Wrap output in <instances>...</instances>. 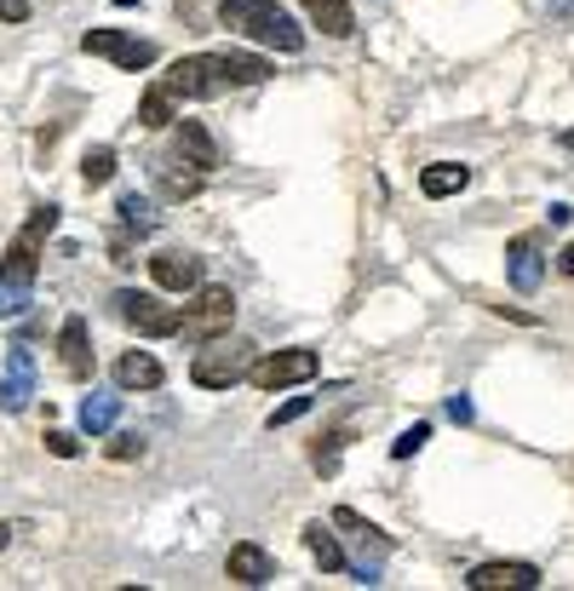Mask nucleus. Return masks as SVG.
<instances>
[{
	"label": "nucleus",
	"mask_w": 574,
	"mask_h": 591,
	"mask_svg": "<svg viewBox=\"0 0 574 591\" xmlns=\"http://www.w3.org/2000/svg\"><path fill=\"white\" fill-rule=\"evenodd\" d=\"M219 17H224V29L248 35V40H259V47H276V52L304 47V29L276 7V0H219Z\"/></svg>",
	"instance_id": "obj_1"
},
{
	"label": "nucleus",
	"mask_w": 574,
	"mask_h": 591,
	"mask_svg": "<svg viewBox=\"0 0 574 591\" xmlns=\"http://www.w3.org/2000/svg\"><path fill=\"white\" fill-rule=\"evenodd\" d=\"M58 230V208H35L24 218V230L12 236V248L0 253V281L7 288H35V271H40V253H47V236Z\"/></svg>",
	"instance_id": "obj_2"
},
{
	"label": "nucleus",
	"mask_w": 574,
	"mask_h": 591,
	"mask_svg": "<svg viewBox=\"0 0 574 591\" xmlns=\"http://www.w3.org/2000/svg\"><path fill=\"white\" fill-rule=\"evenodd\" d=\"M253 344L248 339H208V351H196V362H190V379L201 385V391H230V385H241L248 379V368H253Z\"/></svg>",
	"instance_id": "obj_3"
},
{
	"label": "nucleus",
	"mask_w": 574,
	"mask_h": 591,
	"mask_svg": "<svg viewBox=\"0 0 574 591\" xmlns=\"http://www.w3.org/2000/svg\"><path fill=\"white\" fill-rule=\"evenodd\" d=\"M236 322V293L230 288H196L190 304L178 311V334L190 344H208V339H224Z\"/></svg>",
	"instance_id": "obj_4"
},
{
	"label": "nucleus",
	"mask_w": 574,
	"mask_h": 591,
	"mask_svg": "<svg viewBox=\"0 0 574 591\" xmlns=\"http://www.w3.org/2000/svg\"><path fill=\"white\" fill-rule=\"evenodd\" d=\"M322 374V356L304 351V344H287V351H271V356H253L248 379L259 391H287V385H311Z\"/></svg>",
	"instance_id": "obj_5"
},
{
	"label": "nucleus",
	"mask_w": 574,
	"mask_h": 591,
	"mask_svg": "<svg viewBox=\"0 0 574 591\" xmlns=\"http://www.w3.org/2000/svg\"><path fill=\"white\" fill-rule=\"evenodd\" d=\"M115 316L144 339H173L178 334V304H161L155 293H133V288L115 293Z\"/></svg>",
	"instance_id": "obj_6"
},
{
	"label": "nucleus",
	"mask_w": 574,
	"mask_h": 591,
	"mask_svg": "<svg viewBox=\"0 0 574 591\" xmlns=\"http://www.w3.org/2000/svg\"><path fill=\"white\" fill-rule=\"evenodd\" d=\"M80 47L92 58H110L115 70H150L155 64V40H138V35H121V29H87L80 35Z\"/></svg>",
	"instance_id": "obj_7"
},
{
	"label": "nucleus",
	"mask_w": 574,
	"mask_h": 591,
	"mask_svg": "<svg viewBox=\"0 0 574 591\" xmlns=\"http://www.w3.org/2000/svg\"><path fill=\"white\" fill-rule=\"evenodd\" d=\"M150 281L161 293H196L201 288V259L196 253H178V248H161L150 259Z\"/></svg>",
	"instance_id": "obj_8"
},
{
	"label": "nucleus",
	"mask_w": 574,
	"mask_h": 591,
	"mask_svg": "<svg viewBox=\"0 0 574 591\" xmlns=\"http://www.w3.org/2000/svg\"><path fill=\"white\" fill-rule=\"evenodd\" d=\"M213 58V75H219V87L230 92V87H259V80H271L276 64L271 58H259V52H208Z\"/></svg>",
	"instance_id": "obj_9"
},
{
	"label": "nucleus",
	"mask_w": 574,
	"mask_h": 591,
	"mask_svg": "<svg viewBox=\"0 0 574 591\" xmlns=\"http://www.w3.org/2000/svg\"><path fill=\"white\" fill-rule=\"evenodd\" d=\"M161 80H167L178 98H219V92H224V87H219V75H213V58H208V52L178 58V64L161 75Z\"/></svg>",
	"instance_id": "obj_10"
},
{
	"label": "nucleus",
	"mask_w": 574,
	"mask_h": 591,
	"mask_svg": "<svg viewBox=\"0 0 574 591\" xmlns=\"http://www.w3.org/2000/svg\"><path fill=\"white\" fill-rule=\"evenodd\" d=\"M471 591H528V586H540V568L535 563H477L465 575Z\"/></svg>",
	"instance_id": "obj_11"
},
{
	"label": "nucleus",
	"mask_w": 574,
	"mask_h": 591,
	"mask_svg": "<svg viewBox=\"0 0 574 591\" xmlns=\"http://www.w3.org/2000/svg\"><path fill=\"white\" fill-rule=\"evenodd\" d=\"M29 397H35V356L17 344L7 356V374H0V407H7V414H24Z\"/></svg>",
	"instance_id": "obj_12"
},
{
	"label": "nucleus",
	"mask_w": 574,
	"mask_h": 591,
	"mask_svg": "<svg viewBox=\"0 0 574 591\" xmlns=\"http://www.w3.org/2000/svg\"><path fill=\"white\" fill-rule=\"evenodd\" d=\"M58 362L70 379H92V339H87V316H64L58 328Z\"/></svg>",
	"instance_id": "obj_13"
},
{
	"label": "nucleus",
	"mask_w": 574,
	"mask_h": 591,
	"mask_svg": "<svg viewBox=\"0 0 574 591\" xmlns=\"http://www.w3.org/2000/svg\"><path fill=\"white\" fill-rule=\"evenodd\" d=\"M224 575H230L236 586H271L276 563H271V552H264L259 540H241V545H230V557H224Z\"/></svg>",
	"instance_id": "obj_14"
},
{
	"label": "nucleus",
	"mask_w": 574,
	"mask_h": 591,
	"mask_svg": "<svg viewBox=\"0 0 574 591\" xmlns=\"http://www.w3.org/2000/svg\"><path fill=\"white\" fill-rule=\"evenodd\" d=\"M506 276H511V288H517V293H535V288H540L546 264H540V241H535V236H511V248H506Z\"/></svg>",
	"instance_id": "obj_15"
},
{
	"label": "nucleus",
	"mask_w": 574,
	"mask_h": 591,
	"mask_svg": "<svg viewBox=\"0 0 574 591\" xmlns=\"http://www.w3.org/2000/svg\"><path fill=\"white\" fill-rule=\"evenodd\" d=\"M161 379H167V368H161L150 351H127L115 362V385H121V391H161Z\"/></svg>",
	"instance_id": "obj_16"
},
{
	"label": "nucleus",
	"mask_w": 574,
	"mask_h": 591,
	"mask_svg": "<svg viewBox=\"0 0 574 591\" xmlns=\"http://www.w3.org/2000/svg\"><path fill=\"white\" fill-rule=\"evenodd\" d=\"M150 173H155V190L167 196V201H190V196H201V178H208L201 167H190V161H184V167H178V161H155Z\"/></svg>",
	"instance_id": "obj_17"
},
{
	"label": "nucleus",
	"mask_w": 574,
	"mask_h": 591,
	"mask_svg": "<svg viewBox=\"0 0 574 591\" xmlns=\"http://www.w3.org/2000/svg\"><path fill=\"white\" fill-rule=\"evenodd\" d=\"M178 155L190 161V167H201V173L219 167V144H213V133L201 127V121H184V115H178Z\"/></svg>",
	"instance_id": "obj_18"
},
{
	"label": "nucleus",
	"mask_w": 574,
	"mask_h": 591,
	"mask_svg": "<svg viewBox=\"0 0 574 591\" xmlns=\"http://www.w3.org/2000/svg\"><path fill=\"white\" fill-rule=\"evenodd\" d=\"M304 17L322 29V35H334V40H345L357 29V12H351V0H304Z\"/></svg>",
	"instance_id": "obj_19"
},
{
	"label": "nucleus",
	"mask_w": 574,
	"mask_h": 591,
	"mask_svg": "<svg viewBox=\"0 0 574 591\" xmlns=\"http://www.w3.org/2000/svg\"><path fill=\"white\" fill-rule=\"evenodd\" d=\"M304 552L322 563V575H339V568H351V557H345V545L334 540V528H327V523H304Z\"/></svg>",
	"instance_id": "obj_20"
},
{
	"label": "nucleus",
	"mask_w": 574,
	"mask_h": 591,
	"mask_svg": "<svg viewBox=\"0 0 574 591\" xmlns=\"http://www.w3.org/2000/svg\"><path fill=\"white\" fill-rule=\"evenodd\" d=\"M471 185V167H460V161H430V167L420 173V190L430 201H442V196H460Z\"/></svg>",
	"instance_id": "obj_21"
},
{
	"label": "nucleus",
	"mask_w": 574,
	"mask_h": 591,
	"mask_svg": "<svg viewBox=\"0 0 574 591\" xmlns=\"http://www.w3.org/2000/svg\"><path fill=\"white\" fill-rule=\"evenodd\" d=\"M167 121H178V92L167 80H155V87L138 98V127H167Z\"/></svg>",
	"instance_id": "obj_22"
},
{
	"label": "nucleus",
	"mask_w": 574,
	"mask_h": 591,
	"mask_svg": "<svg viewBox=\"0 0 574 591\" xmlns=\"http://www.w3.org/2000/svg\"><path fill=\"white\" fill-rule=\"evenodd\" d=\"M115 419H121V397H104V391H92L87 402H80V431H87V437H104Z\"/></svg>",
	"instance_id": "obj_23"
},
{
	"label": "nucleus",
	"mask_w": 574,
	"mask_h": 591,
	"mask_svg": "<svg viewBox=\"0 0 574 591\" xmlns=\"http://www.w3.org/2000/svg\"><path fill=\"white\" fill-rule=\"evenodd\" d=\"M110 178H115V150H110V144H98V150L80 155V185H87V190L110 185Z\"/></svg>",
	"instance_id": "obj_24"
},
{
	"label": "nucleus",
	"mask_w": 574,
	"mask_h": 591,
	"mask_svg": "<svg viewBox=\"0 0 574 591\" xmlns=\"http://www.w3.org/2000/svg\"><path fill=\"white\" fill-rule=\"evenodd\" d=\"M115 213H121V224H127V230H155V208H150V196H138V190H127L115 201Z\"/></svg>",
	"instance_id": "obj_25"
},
{
	"label": "nucleus",
	"mask_w": 574,
	"mask_h": 591,
	"mask_svg": "<svg viewBox=\"0 0 574 591\" xmlns=\"http://www.w3.org/2000/svg\"><path fill=\"white\" fill-rule=\"evenodd\" d=\"M351 442V431H334V437H322V448H316V471L322 477H334L339 471V448Z\"/></svg>",
	"instance_id": "obj_26"
},
{
	"label": "nucleus",
	"mask_w": 574,
	"mask_h": 591,
	"mask_svg": "<svg viewBox=\"0 0 574 591\" xmlns=\"http://www.w3.org/2000/svg\"><path fill=\"white\" fill-rule=\"evenodd\" d=\"M425 442H430V425L420 419V425H408V431H402V437L391 442V454H397V460H414V454H420Z\"/></svg>",
	"instance_id": "obj_27"
},
{
	"label": "nucleus",
	"mask_w": 574,
	"mask_h": 591,
	"mask_svg": "<svg viewBox=\"0 0 574 591\" xmlns=\"http://www.w3.org/2000/svg\"><path fill=\"white\" fill-rule=\"evenodd\" d=\"M110 460H144V437H138V431H121V437L110 442Z\"/></svg>",
	"instance_id": "obj_28"
},
{
	"label": "nucleus",
	"mask_w": 574,
	"mask_h": 591,
	"mask_svg": "<svg viewBox=\"0 0 574 591\" xmlns=\"http://www.w3.org/2000/svg\"><path fill=\"white\" fill-rule=\"evenodd\" d=\"M304 414H311V397H294V402H282L276 414H271V431H276V425H294V419H304Z\"/></svg>",
	"instance_id": "obj_29"
},
{
	"label": "nucleus",
	"mask_w": 574,
	"mask_h": 591,
	"mask_svg": "<svg viewBox=\"0 0 574 591\" xmlns=\"http://www.w3.org/2000/svg\"><path fill=\"white\" fill-rule=\"evenodd\" d=\"M47 454H58V460H75V454H80V442H75L70 431H47Z\"/></svg>",
	"instance_id": "obj_30"
},
{
	"label": "nucleus",
	"mask_w": 574,
	"mask_h": 591,
	"mask_svg": "<svg viewBox=\"0 0 574 591\" xmlns=\"http://www.w3.org/2000/svg\"><path fill=\"white\" fill-rule=\"evenodd\" d=\"M24 304H29V288H7V281H0V316L24 311Z\"/></svg>",
	"instance_id": "obj_31"
},
{
	"label": "nucleus",
	"mask_w": 574,
	"mask_h": 591,
	"mask_svg": "<svg viewBox=\"0 0 574 591\" xmlns=\"http://www.w3.org/2000/svg\"><path fill=\"white\" fill-rule=\"evenodd\" d=\"M471 414H477V407H471L465 391H460V397H448V419H454V425H471Z\"/></svg>",
	"instance_id": "obj_32"
},
{
	"label": "nucleus",
	"mask_w": 574,
	"mask_h": 591,
	"mask_svg": "<svg viewBox=\"0 0 574 591\" xmlns=\"http://www.w3.org/2000/svg\"><path fill=\"white\" fill-rule=\"evenodd\" d=\"M0 17H7V24H24V17H29V0H0Z\"/></svg>",
	"instance_id": "obj_33"
},
{
	"label": "nucleus",
	"mask_w": 574,
	"mask_h": 591,
	"mask_svg": "<svg viewBox=\"0 0 574 591\" xmlns=\"http://www.w3.org/2000/svg\"><path fill=\"white\" fill-rule=\"evenodd\" d=\"M558 271H563V276H574V241H569V248L558 253Z\"/></svg>",
	"instance_id": "obj_34"
},
{
	"label": "nucleus",
	"mask_w": 574,
	"mask_h": 591,
	"mask_svg": "<svg viewBox=\"0 0 574 591\" xmlns=\"http://www.w3.org/2000/svg\"><path fill=\"white\" fill-rule=\"evenodd\" d=\"M7 545H12V523H0V552H7Z\"/></svg>",
	"instance_id": "obj_35"
},
{
	"label": "nucleus",
	"mask_w": 574,
	"mask_h": 591,
	"mask_svg": "<svg viewBox=\"0 0 574 591\" xmlns=\"http://www.w3.org/2000/svg\"><path fill=\"white\" fill-rule=\"evenodd\" d=\"M115 7H138V0H115Z\"/></svg>",
	"instance_id": "obj_36"
}]
</instances>
